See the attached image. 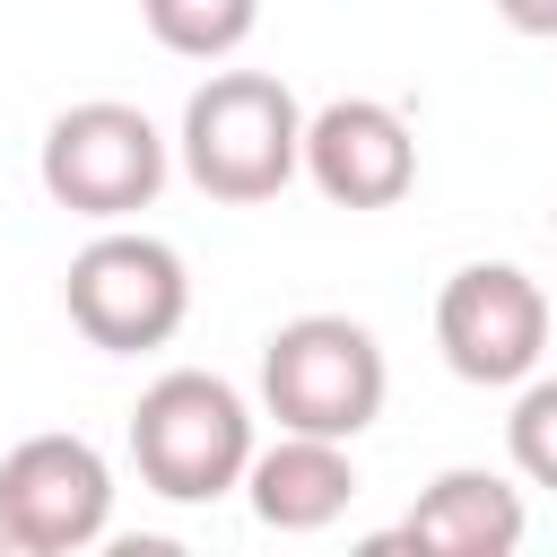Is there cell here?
Returning <instances> with one entry per match:
<instances>
[{
    "instance_id": "6da1fadb",
    "label": "cell",
    "mask_w": 557,
    "mask_h": 557,
    "mask_svg": "<svg viewBox=\"0 0 557 557\" xmlns=\"http://www.w3.org/2000/svg\"><path fill=\"white\" fill-rule=\"evenodd\" d=\"M174 148H183V174L209 200L252 209V200H278L305 174V104L270 70H209L183 104Z\"/></svg>"
},
{
    "instance_id": "7a4b0ae2",
    "label": "cell",
    "mask_w": 557,
    "mask_h": 557,
    "mask_svg": "<svg viewBox=\"0 0 557 557\" xmlns=\"http://www.w3.org/2000/svg\"><path fill=\"white\" fill-rule=\"evenodd\" d=\"M131 461H139V487H157L165 505H218L252 470L244 392L226 374H200V366L157 374L131 409Z\"/></svg>"
},
{
    "instance_id": "3957f363",
    "label": "cell",
    "mask_w": 557,
    "mask_h": 557,
    "mask_svg": "<svg viewBox=\"0 0 557 557\" xmlns=\"http://www.w3.org/2000/svg\"><path fill=\"white\" fill-rule=\"evenodd\" d=\"M383 392H392L383 348L348 313H296L261 348V409L287 435H339V444H357L383 418Z\"/></svg>"
},
{
    "instance_id": "277c9868",
    "label": "cell",
    "mask_w": 557,
    "mask_h": 557,
    "mask_svg": "<svg viewBox=\"0 0 557 557\" xmlns=\"http://www.w3.org/2000/svg\"><path fill=\"white\" fill-rule=\"evenodd\" d=\"M35 174H44V191L70 218L122 226V218H139L165 191V131L139 104H122V96H87V104L52 113Z\"/></svg>"
},
{
    "instance_id": "5b68a950",
    "label": "cell",
    "mask_w": 557,
    "mask_h": 557,
    "mask_svg": "<svg viewBox=\"0 0 557 557\" xmlns=\"http://www.w3.org/2000/svg\"><path fill=\"white\" fill-rule=\"evenodd\" d=\"M61 305H70V322H78L87 348L139 357V348H165V339L183 331V313H191V270H183V252H174L165 235L113 226V235H96V244L70 261Z\"/></svg>"
},
{
    "instance_id": "8992f818",
    "label": "cell",
    "mask_w": 557,
    "mask_h": 557,
    "mask_svg": "<svg viewBox=\"0 0 557 557\" xmlns=\"http://www.w3.org/2000/svg\"><path fill=\"white\" fill-rule=\"evenodd\" d=\"M435 348L461 383H531L548 348V296L513 261H461L435 296Z\"/></svg>"
},
{
    "instance_id": "52a82bcc",
    "label": "cell",
    "mask_w": 557,
    "mask_h": 557,
    "mask_svg": "<svg viewBox=\"0 0 557 557\" xmlns=\"http://www.w3.org/2000/svg\"><path fill=\"white\" fill-rule=\"evenodd\" d=\"M113 522V470L87 435H26L0 461V531L17 557H70L96 548Z\"/></svg>"
},
{
    "instance_id": "ba28073f",
    "label": "cell",
    "mask_w": 557,
    "mask_h": 557,
    "mask_svg": "<svg viewBox=\"0 0 557 557\" xmlns=\"http://www.w3.org/2000/svg\"><path fill=\"white\" fill-rule=\"evenodd\" d=\"M305 174L331 209H392L418 183V139L383 96H339L305 113Z\"/></svg>"
},
{
    "instance_id": "9c48e42d",
    "label": "cell",
    "mask_w": 557,
    "mask_h": 557,
    "mask_svg": "<svg viewBox=\"0 0 557 557\" xmlns=\"http://www.w3.org/2000/svg\"><path fill=\"white\" fill-rule=\"evenodd\" d=\"M392 540L426 548V557H513L522 548V487H505L496 470H444V479H426V496L400 513Z\"/></svg>"
},
{
    "instance_id": "30bf717a",
    "label": "cell",
    "mask_w": 557,
    "mask_h": 557,
    "mask_svg": "<svg viewBox=\"0 0 557 557\" xmlns=\"http://www.w3.org/2000/svg\"><path fill=\"white\" fill-rule=\"evenodd\" d=\"M244 496H252V513H261L270 531H322V522L348 513V496H357V461H348L339 435H287V426H278V444L252 453Z\"/></svg>"
},
{
    "instance_id": "8fae6325",
    "label": "cell",
    "mask_w": 557,
    "mask_h": 557,
    "mask_svg": "<svg viewBox=\"0 0 557 557\" xmlns=\"http://www.w3.org/2000/svg\"><path fill=\"white\" fill-rule=\"evenodd\" d=\"M148 35L183 61H226L244 52V35L261 26V0H139Z\"/></svg>"
},
{
    "instance_id": "7c38bea8",
    "label": "cell",
    "mask_w": 557,
    "mask_h": 557,
    "mask_svg": "<svg viewBox=\"0 0 557 557\" xmlns=\"http://www.w3.org/2000/svg\"><path fill=\"white\" fill-rule=\"evenodd\" d=\"M505 453H513V470H522L531 487L557 496V374H531V383H522V400H513V418H505Z\"/></svg>"
},
{
    "instance_id": "4fadbf2b",
    "label": "cell",
    "mask_w": 557,
    "mask_h": 557,
    "mask_svg": "<svg viewBox=\"0 0 557 557\" xmlns=\"http://www.w3.org/2000/svg\"><path fill=\"white\" fill-rule=\"evenodd\" d=\"M496 17L513 35H557V0H496Z\"/></svg>"
}]
</instances>
